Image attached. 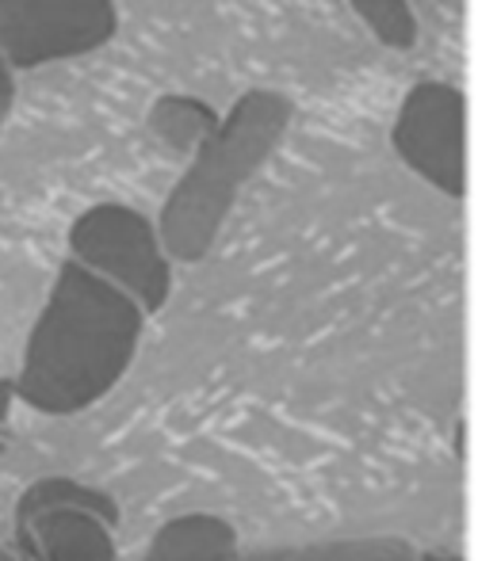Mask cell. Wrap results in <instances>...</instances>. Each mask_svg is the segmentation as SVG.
Listing matches in <instances>:
<instances>
[{"label": "cell", "instance_id": "obj_12", "mask_svg": "<svg viewBox=\"0 0 497 561\" xmlns=\"http://www.w3.org/2000/svg\"><path fill=\"white\" fill-rule=\"evenodd\" d=\"M0 561H15V558H12V554H8V550H4V547H0Z\"/></svg>", "mask_w": 497, "mask_h": 561}, {"label": "cell", "instance_id": "obj_10", "mask_svg": "<svg viewBox=\"0 0 497 561\" xmlns=\"http://www.w3.org/2000/svg\"><path fill=\"white\" fill-rule=\"evenodd\" d=\"M12 401H15L12 382H4V378H0V424H8V413H12Z\"/></svg>", "mask_w": 497, "mask_h": 561}, {"label": "cell", "instance_id": "obj_6", "mask_svg": "<svg viewBox=\"0 0 497 561\" xmlns=\"http://www.w3.org/2000/svg\"><path fill=\"white\" fill-rule=\"evenodd\" d=\"M391 146L437 192L467 195V100L448 81H421L394 115Z\"/></svg>", "mask_w": 497, "mask_h": 561}, {"label": "cell", "instance_id": "obj_3", "mask_svg": "<svg viewBox=\"0 0 497 561\" xmlns=\"http://www.w3.org/2000/svg\"><path fill=\"white\" fill-rule=\"evenodd\" d=\"M69 260L115 283L146 313L161 310L172 290V260L157 222L126 203H97L69 226Z\"/></svg>", "mask_w": 497, "mask_h": 561}, {"label": "cell", "instance_id": "obj_4", "mask_svg": "<svg viewBox=\"0 0 497 561\" xmlns=\"http://www.w3.org/2000/svg\"><path fill=\"white\" fill-rule=\"evenodd\" d=\"M120 504L74 478H43L15 504V539L35 561H120Z\"/></svg>", "mask_w": 497, "mask_h": 561}, {"label": "cell", "instance_id": "obj_8", "mask_svg": "<svg viewBox=\"0 0 497 561\" xmlns=\"http://www.w3.org/2000/svg\"><path fill=\"white\" fill-rule=\"evenodd\" d=\"M230 561H417V550L394 535L372 539H334V542H303V547H264L234 554Z\"/></svg>", "mask_w": 497, "mask_h": 561}, {"label": "cell", "instance_id": "obj_13", "mask_svg": "<svg viewBox=\"0 0 497 561\" xmlns=\"http://www.w3.org/2000/svg\"><path fill=\"white\" fill-rule=\"evenodd\" d=\"M0 123H4V112H0Z\"/></svg>", "mask_w": 497, "mask_h": 561}, {"label": "cell", "instance_id": "obj_1", "mask_svg": "<svg viewBox=\"0 0 497 561\" xmlns=\"http://www.w3.org/2000/svg\"><path fill=\"white\" fill-rule=\"evenodd\" d=\"M146 310L115 283L66 260L31 325L15 398L46 416H74L104 401L131 370Z\"/></svg>", "mask_w": 497, "mask_h": 561}, {"label": "cell", "instance_id": "obj_2", "mask_svg": "<svg viewBox=\"0 0 497 561\" xmlns=\"http://www.w3.org/2000/svg\"><path fill=\"white\" fill-rule=\"evenodd\" d=\"M291 123V104L275 92H249L200 138L192 164L165 199L157 233L177 264H195L215 249L241 187L275 153Z\"/></svg>", "mask_w": 497, "mask_h": 561}, {"label": "cell", "instance_id": "obj_5", "mask_svg": "<svg viewBox=\"0 0 497 561\" xmlns=\"http://www.w3.org/2000/svg\"><path fill=\"white\" fill-rule=\"evenodd\" d=\"M115 27V0H0V58L15 73L58 66L97 54Z\"/></svg>", "mask_w": 497, "mask_h": 561}, {"label": "cell", "instance_id": "obj_11", "mask_svg": "<svg viewBox=\"0 0 497 561\" xmlns=\"http://www.w3.org/2000/svg\"><path fill=\"white\" fill-rule=\"evenodd\" d=\"M417 561H463L460 554H417Z\"/></svg>", "mask_w": 497, "mask_h": 561}, {"label": "cell", "instance_id": "obj_7", "mask_svg": "<svg viewBox=\"0 0 497 561\" xmlns=\"http://www.w3.org/2000/svg\"><path fill=\"white\" fill-rule=\"evenodd\" d=\"M238 554V531L215 512H188L157 527L142 561H230Z\"/></svg>", "mask_w": 497, "mask_h": 561}, {"label": "cell", "instance_id": "obj_9", "mask_svg": "<svg viewBox=\"0 0 497 561\" xmlns=\"http://www.w3.org/2000/svg\"><path fill=\"white\" fill-rule=\"evenodd\" d=\"M352 12L364 20L379 43L386 46H409L414 43L417 20L409 12V0H349Z\"/></svg>", "mask_w": 497, "mask_h": 561}]
</instances>
